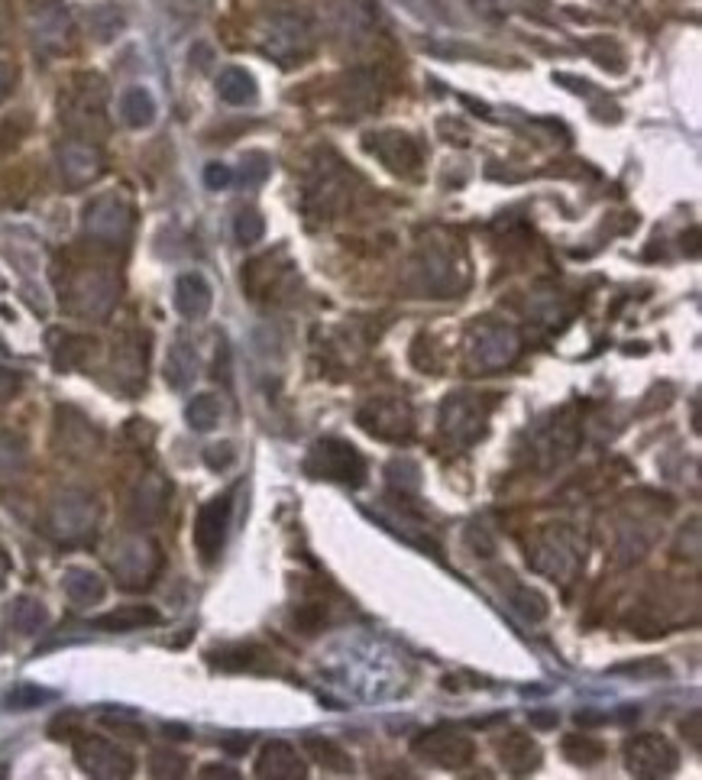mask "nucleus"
<instances>
[{
  "instance_id": "1",
  "label": "nucleus",
  "mask_w": 702,
  "mask_h": 780,
  "mask_svg": "<svg viewBox=\"0 0 702 780\" xmlns=\"http://www.w3.org/2000/svg\"><path fill=\"white\" fill-rule=\"evenodd\" d=\"M305 467L311 476H324V480L343 486H360L366 480V460L360 457V450L347 441H337V437H324V441L314 444Z\"/></svg>"
},
{
  "instance_id": "2",
  "label": "nucleus",
  "mask_w": 702,
  "mask_h": 780,
  "mask_svg": "<svg viewBox=\"0 0 702 780\" xmlns=\"http://www.w3.org/2000/svg\"><path fill=\"white\" fill-rule=\"evenodd\" d=\"M159 564L162 557L156 551V544L143 538H130L117 544L114 557H110V570H114L117 583L127 586V590H143V586L153 583Z\"/></svg>"
},
{
  "instance_id": "3",
  "label": "nucleus",
  "mask_w": 702,
  "mask_h": 780,
  "mask_svg": "<svg viewBox=\"0 0 702 780\" xmlns=\"http://www.w3.org/2000/svg\"><path fill=\"white\" fill-rule=\"evenodd\" d=\"M75 761L85 774L101 777V780H120V777H130L136 771V764L127 751L117 748L114 742H107V738H98V735L81 738V742L75 745Z\"/></svg>"
},
{
  "instance_id": "4",
  "label": "nucleus",
  "mask_w": 702,
  "mask_h": 780,
  "mask_svg": "<svg viewBox=\"0 0 702 780\" xmlns=\"http://www.w3.org/2000/svg\"><path fill=\"white\" fill-rule=\"evenodd\" d=\"M411 751L428 761V764H437V768H466V764L473 761L476 748L466 735L453 732V729H431V732H421L415 742H411Z\"/></svg>"
},
{
  "instance_id": "5",
  "label": "nucleus",
  "mask_w": 702,
  "mask_h": 780,
  "mask_svg": "<svg viewBox=\"0 0 702 780\" xmlns=\"http://www.w3.org/2000/svg\"><path fill=\"white\" fill-rule=\"evenodd\" d=\"M625 764L631 774L667 777L677 771V751L660 735H635L625 742Z\"/></svg>"
},
{
  "instance_id": "6",
  "label": "nucleus",
  "mask_w": 702,
  "mask_h": 780,
  "mask_svg": "<svg viewBox=\"0 0 702 780\" xmlns=\"http://www.w3.org/2000/svg\"><path fill=\"white\" fill-rule=\"evenodd\" d=\"M360 424L369 434L382 437V441H408L411 431H415V418H411L408 402H398V399L369 402L360 412Z\"/></svg>"
},
{
  "instance_id": "7",
  "label": "nucleus",
  "mask_w": 702,
  "mask_h": 780,
  "mask_svg": "<svg viewBox=\"0 0 702 780\" xmlns=\"http://www.w3.org/2000/svg\"><path fill=\"white\" fill-rule=\"evenodd\" d=\"M227 522H230V496H217L201 505V512L195 518V547L204 564H211L220 554V547H224Z\"/></svg>"
},
{
  "instance_id": "8",
  "label": "nucleus",
  "mask_w": 702,
  "mask_h": 780,
  "mask_svg": "<svg viewBox=\"0 0 702 780\" xmlns=\"http://www.w3.org/2000/svg\"><path fill=\"white\" fill-rule=\"evenodd\" d=\"M94 502L81 496H65L52 505V531L62 541H78L88 538L94 531Z\"/></svg>"
},
{
  "instance_id": "9",
  "label": "nucleus",
  "mask_w": 702,
  "mask_h": 780,
  "mask_svg": "<svg viewBox=\"0 0 702 780\" xmlns=\"http://www.w3.org/2000/svg\"><path fill=\"white\" fill-rule=\"evenodd\" d=\"M85 227L98 240H123L130 234V208L117 195H104L88 208Z\"/></svg>"
},
{
  "instance_id": "10",
  "label": "nucleus",
  "mask_w": 702,
  "mask_h": 780,
  "mask_svg": "<svg viewBox=\"0 0 702 780\" xmlns=\"http://www.w3.org/2000/svg\"><path fill=\"white\" fill-rule=\"evenodd\" d=\"M68 30H72V20H68V10L59 4V0H43V4H33V33H36L39 46L59 49L65 43Z\"/></svg>"
},
{
  "instance_id": "11",
  "label": "nucleus",
  "mask_w": 702,
  "mask_h": 780,
  "mask_svg": "<svg viewBox=\"0 0 702 780\" xmlns=\"http://www.w3.org/2000/svg\"><path fill=\"white\" fill-rule=\"evenodd\" d=\"M172 301H175V311L182 314V318H204V314L211 311L214 292H211V285L201 272H185V276H178V282H175Z\"/></svg>"
},
{
  "instance_id": "12",
  "label": "nucleus",
  "mask_w": 702,
  "mask_h": 780,
  "mask_svg": "<svg viewBox=\"0 0 702 780\" xmlns=\"http://www.w3.org/2000/svg\"><path fill=\"white\" fill-rule=\"evenodd\" d=\"M59 166H62L68 188H81L85 182L101 175V156H98V149L88 143H68L59 153Z\"/></svg>"
},
{
  "instance_id": "13",
  "label": "nucleus",
  "mask_w": 702,
  "mask_h": 780,
  "mask_svg": "<svg viewBox=\"0 0 702 780\" xmlns=\"http://www.w3.org/2000/svg\"><path fill=\"white\" fill-rule=\"evenodd\" d=\"M253 771L256 777H305V764L288 742H269Z\"/></svg>"
},
{
  "instance_id": "14",
  "label": "nucleus",
  "mask_w": 702,
  "mask_h": 780,
  "mask_svg": "<svg viewBox=\"0 0 702 780\" xmlns=\"http://www.w3.org/2000/svg\"><path fill=\"white\" fill-rule=\"evenodd\" d=\"M159 622H162V615L153 606H120L114 612L98 615L91 625L101 628V632H136V628H153Z\"/></svg>"
},
{
  "instance_id": "15",
  "label": "nucleus",
  "mask_w": 702,
  "mask_h": 780,
  "mask_svg": "<svg viewBox=\"0 0 702 780\" xmlns=\"http://www.w3.org/2000/svg\"><path fill=\"white\" fill-rule=\"evenodd\" d=\"M499 751H502V764L512 774H528L531 768H538V761H541V748L531 742V738L525 735V732H512V735H505L502 742H499Z\"/></svg>"
},
{
  "instance_id": "16",
  "label": "nucleus",
  "mask_w": 702,
  "mask_h": 780,
  "mask_svg": "<svg viewBox=\"0 0 702 780\" xmlns=\"http://www.w3.org/2000/svg\"><path fill=\"white\" fill-rule=\"evenodd\" d=\"M62 590H65L68 599L78 602V606H94V602H101V599H104L107 583H104L101 573L75 567V570H68V573H65Z\"/></svg>"
},
{
  "instance_id": "17",
  "label": "nucleus",
  "mask_w": 702,
  "mask_h": 780,
  "mask_svg": "<svg viewBox=\"0 0 702 780\" xmlns=\"http://www.w3.org/2000/svg\"><path fill=\"white\" fill-rule=\"evenodd\" d=\"M195 376H198V353L185 340H178V344H172L169 357H165V382L172 389H188Z\"/></svg>"
},
{
  "instance_id": "18",
  "label": "nucleus",
  "mask_w": 702,
  "mask_h": 780,
  "mask_svg": "<svg viewBox=\"0 0 702 780\" xmlns=\"http://www.w3.org/2000/svg\"><path fill=\"white\" fill-rule=\"evenodd\" d=\"M120 117H123V123H127V127H133V130L149 127V123L156 120V101H153V94H149L143 85L127 88V91H123V98H120Z\"/></svg>"
},
{
  "instance_id": "19",
  "label": "nucleus",
  "mask_w": 702,
  "mask_h": 780,
  "mask_svg": "<svg viewBox=\"0 0 702 780\" xmlns=\"http://www.w3.org/2000/svg\"><path fill=\"white\" fill-rule=\"evenodd\" d=\"M301 745H305L308 758L318 761L324 771H340V774H350V771H353V758H350L340 745L330 742V738H324V735H305V738H301Z\"/></svg>"
},
{
  "instance_id": "20",
  "label": "nucleus",
  "mask_w": 702,
  "mask_h": 780,
  "mask_svg": "<svg viewBox=\"0 0 702 780\" xmlns=\"http://www.w3.org/2000/svg\"><path fill=\"white\" fill-rule=\"evenodd\" d=\"M26 470V447L13 431H0V489L13 486Z\"/></svg>"
},
{
  "instance_id": "21",
  "label": "nucleus",
  "mask_w": 702,
  "mask_h": 780,
  "mask_svg": "<svg viewBox=\"0 0 702 780\" xmlns=\"http://www.w3.org/2000/svg\"><path fill=\"white\" fill-rule=\"evenodd\" d=\"M217 94L224 98L227 104H250L253 98H256V81H253V75L246 72V68H224L220 72V78H217Z\"/></svg>"
},
{
  "instance_id": "22",
  "label": "nucleus",
  "mask_w": 702,
  "mask_h": 780,
  "mask_svg": "<svg viewBox=\"0 0 702 780\" xmlns=\"http://www.w3.org/2000/svg\"><path fill=\"white\" fill-rule=\"evenodd\" d=\"M46 622H49V612H46V606H43L39 599H30V596L13 599V606H10V625L17 628L20 635L43 632Z\"/></svg>"
},
{
  "instance_id": "23",
  "label": "nucleus",
  "mask_w": 702,
  "mask_h": 780,
  "mask_svg": "<svg viewBox=\"0 0 702 780\" xmlns=\"http://www.w3.org/2000/svg\"><path fill=\"white\" fill-rule=\"evenodd\" d=\"M162 505H165V496L159 489V480L156 476H149V480L136 489V496H133V512H136V518H140V525H153L162 515Z\"/></svg>"
},
{
  "instance_id": "24",
  "label": "nucleus",
  "mask_w": 702,
  "mask_h": 780,
  "mask_svg": "<svg viewBox=\"0 0 702 780\" xmlns=\"http://www.w3.org/2000/svg\"><path fill=\"white\" fill-rule=\"evenodd\" d=\"M385 143H392V149L389 146H382V143H369L373 149H379V153L385 156V162H389L392 169H415L418 166V149H415V143L408 140V136H398V133H389L385 136Z\"/></svg>"
},
{
  "instance_id": "25",
  "label": "nucleus",
  "mask_w": 702,
  "mask_h": 780,
  "mask_svg": "<svg viewBox=\"0 0 702 780\" xmlns=\"http://www.w3.org/2000/svg\"><path fill=\"white\" fill-rule=\"evenodd\" d=\"M515 334L512 331H492L489 337H483L479 340V347H476V353H479V360L483 363H508L515 357Z\"/></svg>"
},
{
  "instance_id": "26",
  "label": "nucleus",
  "mask_w": 702,
  "mask_h": 780,
  "mask_svg": "<svg viewBox=\"0 0 702 780\" xmlns=\"http://www.w3.org/2000/svg\"><path fill=\"white\" fill-rule=\"evenodd\" d=\"M188 424L195 431H211V428H217V421H220V399L217 395H195V399L188 402Z\"/></svg>"
},
{
  "instance_id": "27",
  "label": "nucleus",
  "mask_w": 702,
  "mask_h": 780,
  "mask_svg": "<svg viewBox=\"0 0 702 780\" xmlns=\"http://www.w3.org/2000/svg\"><path fill=\"white\" fill-rule=\"evenodd\" d=\"M563 755H567L573 764H596V761H602L605 748H602V742H596V738L576 732V735L563 738Z\"/></svg>"
},
{
  "instance_id": "28",
  "label": "nucleus",
  "mask_w": 702,
  "mask_h": 780,
  "mask_svg": "<svg viewBox=\"0 0 702 780\" xmlns=\"http://www.w3.org/2000/svg\"><path fill=\"white\" fill-rule=\"evenodd\" d=\"M49 700H55V693L52 690H39V687H30V683H23V687H13L10 693H7V700H4V706L7 709H36V706H43V703H49Z\"/></svg>"
},
{
  "instance_id": "29",
  "label": "nucleus",
  "mask_w": 702,
  "mask_h": 780,
  "mask_svg": "<svg viewBox=\"0 0 702 780\" xmlns=\"http://www.w3.org/2000/svg\"><path fill=\"white\" fill-rule=\"evenodd\" d=\"M233 234H237L240 243H256L266 234V221L256 208H243L237 217H233Z\"/></svg>"
},
{
  "instance_id": "30",
  "label": "nucleus",
  "mask_w": 702,
  "mask_h": 780,
  "mask_svg": "<svg viewBox=\"0 0 702 780\" xmlns=\"http://www.w3.org/2000/svg\"><path fill=\"white\" fill-rule=\"evenodd\" d=\"M91 30L98 39H114L123 30V13L117 7H98L91 10Z\"/></svg>"
},
{
  "instance_id": "31",
  "label": "nucleus",
  "mask_w": 702,
  "mask_h": 780,
  "mask_svg": "<svg viewBox=\"0 0 702 780\" xmlns=\"http://www.w3.org/2000/svg\"><path fill=\"white\" fill-rule=\"evenodd\" d=\"M269 172H272L269 159H266V156H259V153L246 156V159H243V166H240V175H243V182H246V185H263V182L269 179Z\"/></svg>"
},
{
  "instance_id": "32",
  "label": "nucleus",
  "mask_w": 702,
  "mask_h": 780,
  "mask_svg": "<svg viewBox=\"0 0 702 780\" xmlns=\"http://www.w3.org/2000/svg\"><path fill=\"white\" fill-rule=\"evenodd\" d=\"M149 774L153 777H178L185 774V761L172 755V751H159V755H153V761H149Z\"/></svg>"
},
{
  "instance_id": "33",
  "label": "nucleus",
  "mask_w": 702,
  "mask_h": 780,
  "mask_svg": "<svg viewBox=\"0 0 702 780\" xmlns=\"http://www.w3.org/2000/svg\"><path fill=\"white\" fill-rule=\"evenodd\" d=\"M204 460L211 463V470H224L233 463V447L230 444H211L204 450Z\"/></svg>"
},
{
  "instance_id": "34",
  "label": "nucleus",
  "mask_w": 702,
  "mask_h": 780,
  "mask_svg": "<svg viewBox=\"0 0 702 780\" xmlns=\"http://www.w3.org/2000/svg\"><path fill=\"white\" fill-rule=\"evenodd\" d=\"M204 182H208L211 191H220V188H227L233 182V172L227 166H220V162H211V166L204 169Z\"/></svg>"
},
{
  "instance_id": "35",
  "label": "nucleus",
  "mask_w": 702,
  "mask_h": 780,
  "mask_svg": "<svg viewBox=\"0 0 702 780\" xmlns=\"http://www.w3.org/2000/svg\"><path fill=\"white\" fill-rule=\"evenodd\" d=\"M17 386H20V379L13 376L10 369H0V402L10 399V395L17 392Z\"/></svg>"
},
{
  "instance_id": "36",
  "label": "nucleus",
  "mask_w": 702,
  "mask_h": 780,
  "mask_svg": "<svg viewBox=\"0 0 702 780\" xmlns=\"http://www.w3.org/2000/svg\"><path fill=\"white\" fill-rule=\"evenodd\" d=\"M534 729H557V713H531Z\"/></svg>"
},
{
  "instance_id": "37",
  "label": "nucleus",
  "mask_w": 702,
  "mask_h": 780,
  "mask_svg": "<svg viewBox=\"0 0 702 780\" xmlns=\"http://www.w3.org/2000/svg\"><path fill=\"white\" fill-rule=\"evenodd\" d=\"M10 85H13V68L7 62H0V98H7Z\"/></svg>"
},
{
  "instance_id": "38",
  "label": "nucleus",
  "mask_w": 702,
  "mask_h": 780,
  "mask_svg": "<svg viewBox=\"0 0 702 780\" xmlns=\"http://www.w3.org/2000/svg\"><path fill=\"white\" fill-rule=\"evenodd\" d=\"M7 573H10V557H7L4 551H0V586L7 583Z\"/></svg>"
},
{
  "instance_id": "39",
  "label": "nucleus",
  "mask_w": 702,
  "mask_h": 780,
  "mask_svg": "<svg viewBox=\"0 0 702 780\" xmlns=\"http://www.w3.org/2000/svg\"><path fill=\"white\" fill-rule=\"evenodd\" d=\"M696 725H699V713H693V716H690V735H693V748H699V729H696Z\"/></svg>"
},
{
  "instance_id": "40",
  "label": "nucleus",
  "mask_w": 702,
  "mask_h": 780,
  "mask_svg": "<svg viewBox=\"0 0 702 780\" xmlns=\"http://www.w3.org/2000/svg\"><path fill=\"white\" fill-rule=\"evenodd\" d=\"M165 735H175V738H188V729H182V725H165Z\"/></svg>"
},
{
  "instance_id": "41",
  "label": "nucleus",
  "mask_w": 702,
  "mask_h": 780,
  "mask_svg": "<svg viewBox=\"0 0 702 780\" xmlns=\"http://www.w3.org/2000/svg\"><path fill=\"white\" fill-rule=\"evenodd\" d=\"M0 651H4V635H0Z\"/></svg>"
},
{
  "instance_id": "42",
  "label": "nucleus",
  "mask_w": 702,
  "mask_h": 780,
  "mask_svg": "<svg viewBox=\"0 0 702 780\" xmlns=\"http://www.w3.org/2000/svg\"><path fill=\"white\" fill-rule=\"evenodd\" d=\"M0 289H4V279H0Z\"/></svg>"
}]
</instances>
